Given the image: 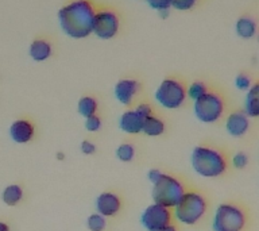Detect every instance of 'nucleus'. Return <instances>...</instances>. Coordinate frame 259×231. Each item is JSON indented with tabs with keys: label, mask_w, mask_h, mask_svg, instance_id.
<instances>
[{
	"label": "nucleus",
	"mask_w": 259,
	"mask_h": 231,
	"mask_svg": "<svg viewBox=\"0 0 259 231\" xmlns=\"http://www.w3.org/2000/svg\"><path fill=\"white\" fill-rule=\"evenodd\" d=\"M248 154L246 151H236L230 160V164H232L234 168L236 169H244L248 165Z\"/></svg>",
	"instance_id": "b1692460"
},
{
	"label": "nucleus",
	"mask_w": 259,
	"mask_h": 231,
	"mask_svg": "<svg viewBox=\"0 0 259 231\" xmlns=\"http://www.w3.org/2000/svg\"><path fill=\"white\" fill-rule=\"evenodd\" d=\"M135 109H137L138 112L141 113L142 117L145 118H149L150 115H153L154 113V109L153 107L149 104V103H141V104H138L137 107H135Z\"/></svg>",
	"instance_id": "c756f323"
},
{
	"label": "nucleus",
	"mask_w": 259,
	"mask_h": 231,
	"mask_svg": "<svg viewBox=\"0 0 259 231\" xmlns=\"http://www.w3.org/2000/svg\"><path fill=\"white\" fill-rule=\"evenodd\" d=\"M87 227L89 231H104L107 228V218L97 212L91 214L87 219Z\"/></svg>",
	"instance_id": "5701e85b"
},
{
	"label": "nucleus",
	"mask_w": 259,
	"mask_h": 231,
	"mask_svg": "<svg viewBox=\"0 0 259 231\" xmlns=\"http://www.w3.org/2000/svg\"><path fill=\"white\" fill-rule=\"evenodd\" d=\"M186 190H188L186 184L181 178L174 174L162 173L161 178L153 185L151 198H153L154 203L169 207V208H174Z\"/></svg>",
	"instance_id": "39448f33"
},
{
	"label": "nucleus",
	"mask_w": 259,
	"mask_h": 231,
	"mask_svg": "<svg viewBox=\"0 0 259 231\" xmlns=\"http://www.w3.org/2000/svg\"><path fill=\"white\" fill-rule=\"evenodd\" d=\"M96 4L92 0H70L58 10V23L65 35L84 40L92 34Z\"/></svg>",
	"instance_id": "f257e3e1"
},
{
	"label": "nucleus",
	"mask_w": 259,
	"mask_h": 231,
	"mask_svg": "<svg viewBox=\"0 0 259 231\" xmlns=\"http://www.w3.org/2000/svg\"><path fill=\"white\" fill-rule=\"evenodd\" d=\"M250 216L246 207L236 202L219 204L212 220L213 231H244L248 226Z\"/></svg>",
	"instance_id": "7ed1b4c3"
},
{
	"label": "nucleus",
	"mask_w": 259,
	"mask_h": 231,
	"mask_svg": "<svg viewBox=\"0 0 259 231\" xmlns=\"http://www.w3.org/2000/svg\"><path fill=\"white\" fill-rule=\"evenodd\" d=\"M208 91H209V89H208V85H206L204 81L197 80L193 81V83H190L189 85H186V96L193 101H196L197 99L204 96Z\"/></svg>",
	"instance_id": "412c9836"
},
{
	"label": "nucleus",
	"mask_w": 259,
	"mask_h": 231,
	"mask_svg": "<svg viewBox=\"0 0 259 231\" xmlns=\"http://www.w3.org/2000/svg\"><path fill=\"white\" fill-rule=\"evenodd\" d=\"M28 56L35 62H45L53 56V46L45 38H36L30 44Z\"/></svg>",
	"instance_id": "2eb2a0df"
},
{
	"label": "nucleus",
	"mask_w": 259,
	"mask_h": 231,
	"mask_svg": "<svg viewBox=\"0 0 259 231\" xmlns=\"http://www.w3.org/2000/svg\"><path fill=\"white\" fill-rule=\"evenodd\" d=\"M0 231H10V226L3 220H0Z\"/></svg>",
	"instance_id": "473e14b6"
},
{
	"label": "nucleus",
	"mask_w": 259,
	"mask_h": 231,
	"mask_svg": "<svg viewBox=\"0 0 259 231\" xmlns=\"http://www.w3.org/2000/svg\"><path fill=\"white\" fill-rule=\"evenodd\" d=\"M80 150L81 153L85 154V156H92V154L96 153V145L93 142L88 141V139H84V141L81 142Z\"/></svg>",
	"instance_id": "c85d7f7f"
},
{
	"label": "nucleus",
	"mask_w": 259,
	"mask_h": 231,
	"mask_svg": "<svg viewBox=\"0 0 259 231\" xmlns=\"http://www.w3.org/2000/svg\"><path fill=\"white\" fill-rule=\"evenodd\" d=\"M101 126H103V122H101V118L97 113L85 119V129L89 133H97L101 129Z\"/></svg>",
	"instance_id": "393cba45"
},
{
	"label": "nucleus",
	"mask_w": 259,
	"mask_h": 231,
	"mask_svg": "<svg viewBox=\"0 0 259 231\" xmlns=\"http://www.w3.org/2000/svg\"><path fill=\"white\" fill-rule=\"evenodd\" d=\"M145 2L149 4L150 8H153V10H155V11L158 12L165 11V10H170V8H171L170 0H145Z\"/></svg>",
	"instance_id": "cd10ccee"
},
{
	"label": "nucleus",
	"mask_w": 259,
	"mask_h": 231,
	"mask_svg": "<svg viewBox=\"0 0 259 231\" xmlns=\"http://www.w3.org/2000/svg\"><path fill=\"white\" fill-rule=\"evenodd\" d=\"M244 113L248 118L259 117V84L254 83L251 88L247 91L246 100H244Z\"/></svg>",
	"instance_id": "dca6fc26"
},
{
	"label": "nucleus",
	"mask_w": 259,
	"mask_h": 231,
	"mask_svg": "<svg viewBox=\"0 0 259 231\" xmlns=\"http://www.w3.org/2000/svg\"><path fill=\"white\" fill-rule=\"evenodd\" d=\"M155 101L166 109H178L185 104L186 84L177 77H166L154 93Z\"/></svg>",
	"instance_id": "423d86ee"
},
{
	"label": "nucleus",
	"mask_w": 259,
	"mask_h": 231,
	"mask_svg": "<svg viewBox=\"0 0 259 231\" xmlns=\"http://www.w3.org/2000/svg\"><path fill=\"white\" fill-rule=\"evenodd\" d=\"M169 14H170V10H165V11L159 12V16H161L162 19H166V18L169 16Z\"/></svg>",
	"instance_id": "72a5a7b5"
},
{
	"label": "nucleus",
	"mask_w": 259,
	"mask_h": 231,
	"mask_svg": "<svg viewBox=\"0 0 259 231\" xmlns=\"http://www.w3.org/2000/svg\"><path fill=\"white\" fill-rule=\"evenodd\" d=\"M173 208L153 203L146 207L141 214V223L146 231H158L163 227L173 224Z\"/></svg>",
	"instance_id": "1a4fd4ad"
},
{
	"label": "nucleus",
	"mask_w": 259,
	"mask_h": 231,
	"mask_svg": "<svg viewBox=\"0 0 259 231\" xmlns=\"http://www.w3.org/2000/svg\"><path fill=\"white\" fill-rule=\"evenodd\" d=\"M57 158H58L60 161H62V160L65 158V154L62 153V151H58V154H57Z\"/></svg>",
	"instance_id": "f704fd0d"
},
{
	"label": "nucleus",
	"mask_w": 259,
	"mask_h": 231,
	"mask_svg": "<svg viewBox=\"0 0 259 231\" xmlns=\"http://www.w3.org/2000/svg\"><path fill=\"white\" fill-rule=\"evenodd\" d=\"M194 117L205 125L218 123L226 112V100L219 92L208 91L193 104Z\"/></svg>",
	"instance_id": "0eeeda50"
},
{
	"label": "nucleus",
	"mask_w": 259,
	"mask_h": 231,
	"mask_svg": "<svg viewBox=\"0 0 259 231\" xmlns=\"http://www.w3.org/2000/svg\"><path fill=\"white\" fill-rule=\"evenodd\" d=\"M120 28V18L111 8H99L93 18L92 34L100 40L108 41L117 35Z\"/></svg>",
	"instance_id": "6e6552de"
},
{
	"label": "nucleus",
	"mask_w": 259,
	"mask_h": 231,
	"mask_svg": "<svg viewBox=\"0 0 259 231\" xmlns=\"http://www.w3.org/2000/svg\"><path fill=\"white\" fill-rule=\"evenodd\" d=\"M23 196V188L19 184H10L2 192V200L8 207L18 206L22 202Z\"/></svg>",
	"instance_id": "6ab92c4d"
},
{
	"label": "nucleus",
	"mask_w": 259,
	"mask_h": 231,
	"mask_svg": "<svg viewBox=\"0 0 259 231\" xmlns=\"http://www.w3.org/2000/svg\"><path fill=\"white\" fill-rule=\"evenodd\" d=\"M250 118L247 117L244 111L236 109L227 117L226 130L232 138L244 137L250 130Z\"/></svg>",
	"instance_id": "f8f14e48"
},
{
	"label": "nucleus",
	"mask_w": 259,
	"mask_h": 231,
	"mask_svg": "<svg viewBox=\"0 0 259 231\" xmlns=\"http://www.w3.org/2000/svg\"><path fill=\"white\" fill-rule=\"evenodd\" d=\"M142 91V84L135 79H121L115 84L113 95L121 105H133L137 96Z\"/></svg>",
	"instance_id": "9d476101"
},
{
	"label": "nucleus",
	"mask_w": 259,
	"mask_h": 231,
	"mask_svg": "<svg viewBox=\"0 0 259 231\" xmlns=\"http://www.w3.org/2000/svg\"><path fill=\"white\" fill-rule=\"evenodd\" d=\"M158 231H178V228L177 226L173 223V224H169V226L163 227V228H161V230H158Z\"/></svg>",
	"instance_id": "2f4dec72"
},
{
	"label": "nucleus",
	"mask_w": 259,
	"mask_h": 231,
	"mask_svg": "<svg viewBox=\"0 0 259 231\" xmlns=\"http://www.w3.org/2000/svg\"><path fill=\"white\" fill-rule=\"evenodd\" d=\"M252 85V80H251L250 76H247L246 73H240L238 76L235 77V87L239 89V91H248Z\"/></svg>",
	"instance_id": "a878e982"
},
{
	"label": "nucleus",
	"mask_w": 259,
	"mask_h": 231,
	"mask_svg": "<svg viewBox=\"0 0 259 231\" xmlns=\"http://www.w3.org/2000/svg\"><path fill=\"white\" fill-rule=\"evenodd\" d=\"M192 168L198 176L205 178L222 177L230 168V158L218 146L197 145L190 156Z\"/></svg>",
	"instance_id": "f03ea898"
},
{
	"label": "nucleus",
	"mask_w": 259,
	"mask_h": 231,
	"mask_svg": "<svg viewBox=\"0 0 259 231\" xmlns=\"http://www.w3.org/2000/svg\"><path fill=\"white\" fill-rule=\"evenodd\" d=\"M165 122L162 121L159 117H157L155 113H153L149 118H146L145 122H143L142 133L147 135V137H159V135L165 133Z\"/></svg>",
	"instance_id": "a211bd4d"
},
{
	"label": "nucleus",
	"mask_w": 259,
	"mask_h": 231,
	"mask_svg": "<svg viewBox=\"0 0 259 231\" xmlns=\"http://www.w3.org/2000/svg\"><path fill=\"white\" fill-rule=\"evenodd\" d=\"M208 199L196 189H188L173 208L174 219L186 226H194L206 215Z\"/></svg>",
	"instance_id": "20e7f679"
},
{
	"label": "nucleus",
	"mask_w": 259,
	"mask_h": 231,
	"mask_svg": "<svg viewBox=\"0 0 259 231\" xmlns=\"http://www.w3.org/2000/svg\"><path fill=\"white\" fill-rule=\"evenodd\" d=\"M97 214L103 215L104 218H113L121 210V198L115 192L107 190L97 196L96 199Z\"/></svg>",
	"instance_id": "9b49d317"
},
{
	"label": "nucleus",
	"mask_w": 259,
	"mask_h": 231,
	"mask_svg": "<svg viewBox=\"0 0 259 231\" xmlns=\"http://www.w3.org/2000/svg\"><path fill=\"white\" fill-rule=\"evenodd\" d=\"M115 154H116V158L119 161L131 162L135 158V147H134L133 143L124 142V143L119 145Z\"/></svg>",
	"instance_id": "4be33fe9"
},
{
	"label": "nucleus",
	"mask_w": 259,
	"mask_h": 231,
	"mask_svg": "<svg viewBox=\"0 0 259 231\" xmlns=\"http://www.w3.org/2000/svg\"><path fill=\"white\" fill-rule=\"evenodd\" d=\"M235 31L242 40H251L256 34V22L251 16H240L235 23Z\"/></svg>",
	"instance_id": "f3484780"
},
{
	"label": "nucleus",
	"mask_w": 259,
	"mask_h": 231,
	"mask_svg": "<svg viewBox=\"0 0 259 231\" xmlns=\"http://www.w3.org/2000/svg\"><path fill=\"white\" fill-rule=\"evenodd\" d=\"M162 173H163L162 170L157 169V168H153V169H150L149 172H147V178H149V181L154 185V184L161 178Z\"/></svg>",
	"instance_id": "7c9ffc66"
},
{
	"label": "nucleus",
	"mask_w": 259,
	"mask_h": 231,
	"mask_svg": "<svg viewBox=\"0 0 259 231\" xmlns=\"http://www.w3.org/2000/svg\"><path fill=\"white\" fill-rule=\"evenodd\" d=\"M97 109H99V101L93 96H82L80 97V100L77 103V111L82 118H89L92 115H96Z\"/></svg>",
	"instance_id": "aec40b11"
},
{
	"label": "nucleus",
	"mask_w": 259,
	"mask_h": 231,
	"mask_svg": "<svg viewBox=\"0 0 259 231\" xmlns=\"http://www.w3.org/2000/svg\"><path fill=\"white\" fill-rule=\"evenodd\" d=\"M197 0H170V4L174 10L178 11H189L196 6Z\"/></svg>",
	"instance_id": "bb28decb"
},
{
	"label": "nucleus",
	"mask_w": 259,
	"mask_h": 231,
	"mask_svg": "<svg viewBox=\"0 0 259 231\" xmlns=\"http://www.w3.org/2000/svg\"><path fill=\"white\" fill-rule=\"evenodd\" d=\"M35 135V126L28 119H16L10 126V137L15 143L24 145L32 141Z\"/></svg>",
	"instance_id": "ddd939ff"
},
{
	"label": "nucleus",
	"mask_w": 259,
	"mask_h": 231,
	"mask_svg": "<svg viewBox=\"0 0 259 231\" xmlns=\"http://www.w3.org/2000/svg\"><path fill=\"white\" fill-rule=\"evenodd\" d=\"M143 122H145V118L142 117L137 109H125L119 118V127L123 133L137 135L142 133Z\"/></svg>",
	"instance_id": "4468645a"
}]
</instances>
